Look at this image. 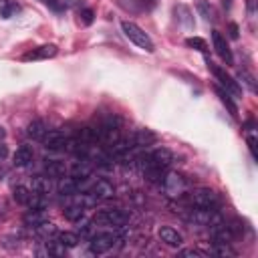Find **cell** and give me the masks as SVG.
<instances>
[{
    "instance_id": "obj_15",
    "label": "cell",
    "mask_w": 258,
    "mask_h": 258,
    "mask_svg": "<svg viewBox=\"0 0 258 258\" xmlns=\"http://www.w3.org/2000/svg\"><path fill=\"white\" fill-rule=\"evenodd\" d=\"M32 157H34L32 147H30V145H20V147L14 151V155H12V161H14L16 167H26V165H30Z\"/></svg>"
},
{
    "instance_id": "obj_33",
    "label": "cell",
    "mask_w": 258,
    "mask_h": 258,
    "mask_svg": "<svg viewBox=\"0 0 258 258\" xmlns=\"http://www.w3.org/2000/svg\"><path fill=\"white\" fill-rule=\"evenodd\" d=\"M248 147H250V153H252V157L256 159L258 157V153H256V137H248Z\"/></svg>"
},
{
    "instance_id": "obj_17",
    "label": "cell",
    "mask_w": 258,
    "mask_h": 258,
    "mask_svg": "<svg viewBox=\"0 0 258 258\" xmlns=\"http://www.w3.org/2000/svg\"><path fill=\"white\" fill-rule=\"evenodd\" d=\"M32 232H34V236H36L38 240H42V242H48V240L56 238V234H58L56 226L50 224V222H40L36 228H32Z\"/></svg>"
},
{
    "instance_id": "obj_24",
    "label": "cell",
    "mask_w": 258,
    "mask_h": 258,
    "mask_svg": "<svg viewBox=\"0 0 258 258\" xmlns=\"http://www.w3.org/2000/svg\"><path fill=\"white\" fill-rule=\"evenodd\" d=\"M56 240H58L64 248H75V246H79V242H81V238H79L77 232H58V234H56Z\"/></svg>"
},
{
    "instance_id": "obj_37",
    "label": "cell",
    "mask_w": 258,
    "mask_h": 258,
    "mask_svg": "<svg viewBox=\"0 0 258 258\" xmlns=\"http://www.w3.org/2000/svg\"><path fill=\"white\" fill-rule=\"evenodd\" d=\"M4 173H6V169H4L2 165H0V179H2V175H4Z\"/></svg>"
},
{
    "instance_id": "obj_18",
    "label": "cell",
    "mask_w": 258,
    "mask_h": 258,
    "mask_svg": "<svg viewBox=\"0 0 258 258\" xmlns=\"http://www.w3.org/2000/svg\"><path fill=\"white\" fill-rule=\"evenodd\" d=\"M46 131H48V127H46V123H44L42 119H34V121H30L28 127H26L28 137L34 139V141H42L44 135H46Z\"/></svg>"
},
{
    "instance_id": "obj_26",
    "label": "cell",
    "mask_w": 258,
    "mask_h": 258,
    "mask_svg": "<svg viewBox=\"0 0 258 258\" xmlns=\"http://www.w3.org/2000/svg\"><path fill=\"white\" fill-rule=\"evenodd\" d=\"M46 206H48L46 196H44V194H34V191H32L30 202H28V208H30V210H36V212H42Z\"/></svg>"
},
{
    "instance_id": "obj_10",
    "label": "cell",
    "mask_w": 258,
    "mask_h": 258,
    "mask_svg": "<svg viewBox=\"0 0 258 258\" xmlns=\"http://www.w3.org/2000/svg\"><path fill=\"white\" fill-rule=\"evenodd\" d=\"M56 52H58V46L56 44H40V46H36V48H32V50H28V52H24L22 54V60H48V58H52V56H56Z\"/></svg>"
},
{
    "instance_id": "obj_21",
    "label": "cell",
    "mask_w": 258,
    "mask_h": 258,
    "mask_svg": "<svg viewBox=\"0 0 258 258\" xmlns=\"http://www.w3.org/2000/svg\"><path fill=\"white\" fill-rule=\"evenodd\" d=\"M20 10V4L16 0H0V18L8 20Z\"/></svg>"
},
{
    "instance_id": "obj_12",
    "label": "cell",
    "mask_w": 258,
    "mask_h": 258,
    "mask_svg": "<svg viewBox=\"0 0 258 258\" xmlns=\"http://www.w3.org/2000/svg\"><path fill=\"white\" fill-rule=\"evenodd\" d=\"M89 204H93V198H91V196H89V200H85V202H77V204L67 206V208L62 210V216H64L69 222H79V220L85 218V208H87Z\"/></svg>"
},
{
    "instance_id": "obj_19",
    "label": "cell",
    "mask_w": 258,
    "mask_h": 258,
    "mask_svg": "<svg viewBox=\"0 0 258 258\" xmlns=\"http://www.w3.org/2000/svg\"><path fill=\"white\" fill-rule=\"evenodd\" d=\"M44 171H46L48 177L60 179L62 175H67V165H64V161H60V159H46Z\"/></svg>"
},
{
    "instance_id": "obj_29",
    "label": "cell",
    "mask_w": 258,
    "mask_h": 258,
    "mask_svg": "<svg viewBox=\"0 0 258 258\" xmlns=\"http://www.w3.org/2000/svg\"><path fill=\"white\" fill-rule=\"evenodd\" d=\"M185 46L196 48V50H200V52H206V50H208L206 40H204V38H200V36H189V38H185Z\"/></svg>"
},
{
    "instance_id": "obj_31",
    "label": "cell",
    "mask_w": 258,
    "mask_h": 258,
    "mask_svg": "<svg viewBox=\"0 0 258 258\" xmlns=\"http://www.w3.org/2000/svg\"><path fill=\"white\" fill-rule=\"evenodd\" d=\"M79 20H81L85 26H89V24H93V20H95V12H93L91 8H81V10H79Z\"/></svg>"
},
{
    "instance_id": "obj_13",
    "label": "cell",
    "mask_w": 258,
    "mask_h": 258,
    "mask_svg": "<svg viewBox=\"0 0 258 258\" xmlns=\"http://www.w3.org/2000/svg\"><path fill=\"white\" fill-rule=\"evenodd\" d=\"M157 236H159V240H161L163 244H167V246H171V248H177V246H181V242H183L181 234H179L175 228H171V226H161V228L157 230Z\"/></svg>"
},
{
    "instance_id": "obj_11",
    "label": "cell",
    "mask_w": 258,
    "mask_h": 258,
    "mask_svg": "<svg viewBox=\"0 0 258 258\" xmlns=\"http://www.w3.org/2000/svg\"><path fill=\"white\" fill-rule=\"evenodd\" d=\"M67 141H69V137H67L60 129H50V131H46V135H44V139H42L44 149H48V151H60V149H64Z\"/></svg>"
},
{
    "instance_id": "obj_6",
    "label": "cell",
    "mask_w": 258,
    "mask_h": 258,
    "mask_svg": "<svg viewBox=\"0 0 258 258\" xmlns=\"http://www.w3.org/2000/svg\"><path fill=\"white\" fill-rule=\"evenodd\" d=\"M208 69L214 73V77L218 79V83H220V87H224L230 95H242V87L238 85V81H234L222 67H218V64H214L212 60H208Z\"/></svg>"
},
{
    "instance_id": "obj_16",
    "label": "cell",
    "mask_w": 258,
    "mask_h": 258,
    "mask_svg": "<svg viewBox=\"0 0 258 258\" xmlns=\"http://www.w3.org/2000/svg\"><path fill=\"white\" fill-rule=\"evenodd\" d=\"M131 139H133V145L135 147H147V145H151V143L157 141V135L151 129H137L131 135Z\"/></svg>"
},
{
    "instance_id": "obj_23",
    "label": "cell",
    "mask_w": 258,
    "mask_h": 258,
    "mask_svg": "<svg viewBox=\"0 0 258 258\" xmlns=\"http://www.w3.org/2000/svg\"><path fill=\"white\" fill-rule=\"evenodd\" d=\"M30 196H32V189H28L26 185H16V187L12 189V198H14V202L20 204V206H28Z\"/></svg>"
},
{
    "instance_id": "obj_34",
    "label": "cell",
    "mask_w": 258,
    "mask_h": 258,
    "mask_svg": "<svg viewBox=\"0 0 258 258\" xmlns=\"http://www.w3.org/2000/svg\"><path fill=\"white\" fill-rule=\"evenodd\" d=\"M228 30H230V38H238L240 34V28H238V24L236 22H230V26H228Z\"/></svg>"
},
{
    "instance_id": "obj_32",
    "label": "cell",
    "mask_w": 258,
    "mask_h": 258,
    "mask_svg": "<svg viewBox=\"0 0 258 258\" xmlns=\"http://www.w3.org/2000/svg\"><path fill=\"white\" fill-rule=\"evenodd\" d=\"M198 10L202 12V16H204L206 20H210V18H212V16H210V14H212V10L208 8V4H206L204 0H202V2H198Z\"/></svg>"
},
{
    "instance_id": "obj_14",
    "label": "cell",
    "mask_w": 258,
    "mask_h": 258,
    "mask_svg": "<svg viewBox=\"0 0 258 258\" xmlns=\"http://www.w3.org/2000/svg\"><path fill=\"white\" fill-rule=\"evenodd\" d=\"M91 173H93V163H91L85 155H83L81 159L73 161V165H71V175H73V177L89 179V177H91Z\"/></svg>"
},
{
    "instance_id": "obj_9",
    "label": "cell",
    "mask_w": 258,
    "mask_h": 258,
    "mask_svg": "<svg viewBox=\"0 0 258 258\" xmlns=\"http://www.w3.org/2000/svg\"><path fill=\"white\" fill-rule=\"evenodd\" d=\"M85 181L87 179H79V177H67V175H62L60 179H58V194L60 196H77V194H81L83 189H85Z\"/></svg>"
},
{
    "instance_id": "obj_25",
    "label": "cell",
    "mask_w": 258,
    "mask_h": 258,
    "mask_svg": "<svg viewBox=\"0 0 258 258\" xmlns=\"http://www.w3.org/2000/svg\"><path fill=\"white\" fill-rule=\"evenodd\" d=\"M32 191L46 196L50 191V179L48 177H42V175H34L32 177Z\"/></svg>"
},
{
    "instance_id": "obj_27",
    "label": "cell",
    "mask_w": 258,
    "mask_h": 258,
    "mask_svg": "<svg viewBox=\"0 0 258 258\" xmlns=\"http://www.w3.org/2000/svg\"><path fill=\"white\" fill-rule=\"evenodd\" d=\"M238 79H240V83H244L252 93H256L258 91V87H256V79H254V75L252 73H248L246 69H240L238 71Z\"/></svg>"
},
{
    "instance_id": "obj_35",
    "label": "cell",
    "mask_w": 258,
    "mask_h": 258,
    "mask_svg": "<svg viewBox=\"0 0 258 258\" xmlns=\"http://www.w3.org/2000/svg\"><path fill=\"white\" fill-rule=\"evenodd\" d=\"M6 157H8V147L4 143H0V161L6 159Z\"/></svg>"
},
{
    "instance_id": "obj_3",
    "label": "cell",
    "mask_w": 258,
    "mask_h": 258,
    "mask_svg": "<svg viewBox=\"0 0 258 258\" xmlns=\"http://www.w3.org/2000/svg\"><path fill=\"white\" fill-rule=\"evenodd\" d=\"M161 183H163V191L167 198H183L187 191V179L177 171L165 173Z\"/></svg>"
},
{
    "instance_id": "obj_30",
    "label": "cell",
    "mask_w": 258,
    "mask_h": 258,
    "mask_svg": "<svg viewBox=\"0 0 258 258\" xmlns=\"http://www.w3.org/2000/svg\"><path fill=\"white\" fill-rule=\"evenodd\" d=\"M179 256L181 258H208V252H204L200 248H183V250H179Z\"/></svg>"
},
{
    "instance_id": "obj_5",
    "label": "cell",
    "mask_w": 258,
    "mask_h": 258,
    "mask_svg": "<svg viewBox=\"0 0 258 258\" xmlns=\"http://www.w3.org/2000/svg\"><path fill=\"white\" fill-rule=\"evenodd\" d=\"M89 242H91V252L93 254H105L115 246V242H119V238L113 232H93Z\"/></svg>"
},
{
    "instance_id": "obj_2",
    "label": "cell",
    "mask_w": 258,
    "mask_h": 258,
    "mask_svg": "<svg viewBox=\"0 0 258 258\" xmlns=\"http://www.w3.org/2000/svg\"><path fill=\"white\" fill-rule=\"evenodd\" d=\"M129 220V214L119 208H103L93 216V224L109 226V228H121Z\"/></svg>"
},
{
    "instance_id": "obj_1",
    "label": "cell",
    "mask_w": 258,
    "mask_h": 258,
    "mask_svg": "<svg viewBox=\"0 0 258 258\" xmlns=\"http://www.w3.org/2000/svg\"><path fill=\"white\" fill-rule=\"evenodd\" d=\"M121 30H123V34H125L135 46H139L141 50H145V52H153V50H155V46H153L149 34H147L141 26H137L135 22H131V20H121Z\"/></svg>"
},
{
    "instance_id": "obj_8",
    "label": "cell",
    "mask_w": 258,
    "mask_h": 258,
    "mask_svg": "<svg viewBox=\"0 0 258 258\" xmlns=\"http://www.w3.org/2000/svg\"><path fill=\"white\" fill-rule=\"evenodd\" d=\"M212 44H214V50L216 54L226 62V64H234V56H232V50L226 42V38L222 36L220 30H212Z\"/></svg>"
},
{
    "instance_id": "obj_20",
    "label": "cell",
    "mask_w": 258,
    "mask_h": 258,
    "mask_svg": "<svg viewBox=\"0 0 258 258\" xmlns=\"http://www.w3.org/2000/svg\"><path fill=\"white\" fill-rule=\"evenodd\" d=\"M214 89H216V95L220 97L222 105H224V107L230 111V115H232V117H238V105L232 101V95H230V93H228L224 87H220V85H216Z\"/></svg>"
},
{
    "instance_id": "obj_7",
    "label": "cell",
    "mask_w": 258,
    "mask_h": 258,
    "mask_svg": "<svg viewBox=\"0 0 258 258\" xmlns=\"http://www.w3.org/2000/svg\"><path fill=\"white\" fill-rule=\"evenodd\" d=\"M89 196L93 198V202H105V200H111L115 196V187L109 179H97L89 187Z\"/></svg>"
},
{
    "instance_id": "obj_4",
    "label": "cell",
    "mask_w": 258,
    "mask_h": 258,
    "mask_svg": "<svg viewBox=\"0 0 258 258\" xmlns=\"http://www.w3.org/2000/svg\"><path fill=\"white\" fill-rule=\"evenodd\" d=\"M187 202L194 206V208H218L220 200H218V194L210 187H198L194 191L187 194Z\"/></svg>"
},
{
    "instance_id": "obj_36",
    "label": "cell",
    "mask_w": 258,
    "mask_h": 258,
    "mask_svg": "<svg viewBox=\"0 0 258 258\" xmlns=\"http://www.w3.org/2000/svg\"><path fill=\"white\" fill-rule=\"evenodd\" d=\"M4 137H6V129H4V127H2V125H0V141H2V139H4Z\"/></svg>"
},
{
    "instance_id": "obj_22",
    "label": "cell",
    "mask_w": 258,
    "mask_h": 258,
    "mask_svg": "<svg viewBox=\"0 0 258 258\" xmlns=\"http://www.w3.org/2000/svg\"><path fill=\"white\" fill-rule=\"evenodd\" d=\"M173 12H175L177 20H179L183 26H187V28H191V26H194V16H191V10H189L187 6L179 4V6H175V8H173Z\"/></svg>"
},
{
    "instance_id": "obj_28",
    "label": "cell",
    "mask_w": 258,
    "mask_h": 258,
    "mask_svg": "<svg viewBox=\"0 0 258 258\" xmlns=\"http://www.w3.org/2000/svg\"><path fill=\"white\" fill-rule=\"evenodd\" d=\"M40 222H44V218H42V214H40V212L30 210L28 214H24V226H28V228H36Z\"/></svg>"
}]
</instances>
